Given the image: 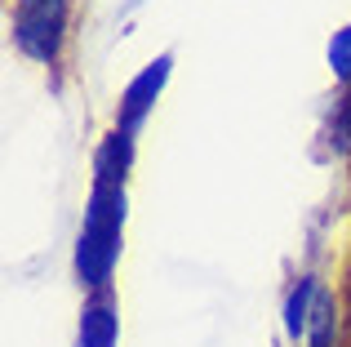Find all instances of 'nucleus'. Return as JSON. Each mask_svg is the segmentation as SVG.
I'll return each mask as SVG.
<instances>
[{"mask_svg":"<svg viewBox=\"0 0 351 347\" xmlns=\"http://www.w3.org/2000/svg\"><path fill=\"white\" fill-rule=\"evenodd\" d=\"M125 241V182L94 178L85 200V223L76 236V280L80 289H107Z\"/></svg>","mask_w":351,"mask_h":347,"instance_id":"f257e3e1","label":"nucleus"},{"mask_svg":"<svg viewBox=\"0 0 351 347\" xmlns=\"http://www.w3.org/2000/svg\"><path fill=\"white\" fill-rule=\"evenodd\" d=\"M67 0H14V9H9L14 49L40 67H58L62 45H67Z\"/></svg>","mask_w":351,"mask_h":347,"instance_id":"f03ea898","label":"nucleus"},{"mask_svg":"<svg viewBox=\"0 0 351 347\" xmlns=\"http://www.w3.org/2000/svg\"><path fill=\"white\" fill-rule=\"evenodd\" d=\"M169 71H173V53H160V58H152L134 80H129L125 94H120V103H116V130H129V134L143 130V121L152 116L156 98L165 94V85H169Z\"/></svg>","mask_w":351,"mask_h":347,"instance_id":"7ed1b4c3","label":"nucleus"},{"mask_svg":"<svg viewBox=\"0 0 351 347\" xmlns=\"http://www.w3.org/2000/svg\"><path fill=\"white\" fill-rule=\"evenodd\" d=\"M120 343V312H116V294L107 289H89L85 307H80V325H76V347H116Z\"/></svg>","mask_w":351,"mask_h":347,"instance_id":"20e7f679","label":"nucleus"},{"mask_svg":"<svg viewBox=\"0 0 351 347\" xmlns=\"http://www.w3.org/2000/svg\"><path fill=\"white\" fill-rule=\"evenodd\" d=\"M134 139H138V134H129V130H112V134H107L103 147H98V156H94V178L125 182L129 165H134Z\"/></svg>","mask_w":351,"mask_h":347,"instance_id":"39448f33","label":"nucleus"},{"mask_svg":"<svg viewBox=\"0 0 351 347\" xmlns=\"http://www.w3.org/2000/svg\"><path fill=\"white\" fill-rule=\"evenodd\" d=\"M316 294H320V280L316 276H298V285L289 289L285 298V334L293 343L307 339V325H311V307H316Z\"/></svg>","mask_w":351,"mask_h":347,"instance_id":"423d86ee","label":"nucleus"},{"mask_svg":"<svg viewBox=\"0 0 351 347\" xmlns=\"http://www.w3.org/2000/svg\"><path fill=\"white\" fill-rule=\"evenodd\" d=\"M334 334H338V303L329 289H320L307 325V347H334Z\"/></svg>","mask_w":351,"mask_h":347,"instance_id":"0eeeda50","label":"nucleus"},{"mask_svg":"<svg viewBox=\"0 0 351 347\" xmlns=\"http://www.w3.org/2000/svg\"><path fill=\"white\" fill-rule=\"evenodd\" d=\"M329 143H334L338 156H351V85H347L343 103L334 107V121H329Z\"/></svg>","mask_w":351,"mask_h":347,"instance_id":"6e6552de","label":"nucleus"},{"mask_svg":"<svg viewBox=\"0 0 351 347\" xmlns=\"http://www.w3.org/2000/svg\"><path fill=\"white\" fill-rule=\"evenodd\" d=\"M329 71L343 80V89L351 85V23L343 32H334V40H329Z\"/></svg>","mask_w":351,"mask_h":347,"instance_id":"1a4fd4ad","label":"nucleus"}]
</instances>
